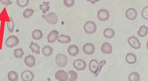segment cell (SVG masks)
I'll return each instance as SVG.
<instances>
[{
	"label": "cell",
	"mask_w": 148,
	"mask_h": 81,
	"mask_svg": "<svg viewBox=\"0 0 148 81\" xmlns=\"http://www.w3.org/2000/svg\"><path fill=\"white\" fill-rule=\"evenodd\" d=\"M84 29L86 32L91 35L95 32L97 30V26L96 24L94 22L88 21L85 23Z\"/></svg>",
	"instance_id": "1"
},
{
	"label": "cell",
	"mask_w": 148,
	"mask_h": 81,
	"mask_svg": "<svg viewBox=\"0 0 148 81\" xmlns=\"http://www.w3.org/2000/svg\"><path fill=\"white\" fill-rule=\"evenodd\" d=\"M55 60L58 67H64L67 65L68 59L65 55L62 54H59L56 55Z\"/></svg>",
	"instance_id": "2"
},
{
	"label": "cell",
	"mask_w": 148,
	"mask_h": 81,
	"mask_svg": "<svg viewBox=\"0 0 148 81\" xmlns=\"http://www.w3.org/2000/svg\"><path fill=\"white\" fill-rule=\"evenodd\" d=\"M42 18L45 20L49 23L52 25H55L57 22L58 19L56 14L53 12L48 14L47 15L42 16Z\"/></svg>",
	"instance_id": "3"
},
{
	"label": "cell",
	"mask_w": 148,
	"mask_h": 81,
	"mask_svg": "<svg viewBox=\"0 0 148 81\" xmlns=\"http://www.w3.org/2000/svg\"><path fill=\"white\" fill-rule=\"evenodd\" d=\"M19 42L18 38L14 35L8 37L5 41V45L9 48H12L17 46Z\"/></svg>",
	"instance_id": "4"
},
{
	"label": "cell",
	"mask_w": 148,
	"mask_h": 81,
	"mask_svg": "<svg viewBox=\"0 0 148 81\" xmlns=\"http://www.w3.org/2000/svg\"><path fill=\"white\" fill-rule=\"evenodd\" d=\"M97 16L100 21L105 22L109 19L110 15L109 12L107 10L102 9L97 12Z\"/></svg>",
	"instance_id": "5"
},
{
	"label": "cell",
	"mask_w": 148,
	"mask_h": 81,
	"mask_svg": "<svg viewBox=\"0 0 148 81\" xmlns=\"http://www.w3.org/2000/svg\"><path fill=\"white\" fill-rule=\"evenodd\" d=\"M127 42L130 46L134 49H138L141 47V44L139 40L135 37H130L127 39Z\"/></svg>",
	"instance_id": "6"
},
{
	"label": "cell",
	"mask_w": 148,
	"mask_h": 81,
	"mask_svg": "<svg viewBox=\"0 0 148 81\" xmlns=\"http://www.w3.org/2000/svg\"><path fill=\"white\" fill-rule=\"evenodd\" d=\"M73 67L78 71H83L86 68V64L83 60L78 59L74 61L73 62Z\"/></svg>",
	"instance_id": "7"
},
{
	"label": "cell",
	"mask_w": 148,
	"mask_h": 81,
	"mask_svg": "<svg viewBox=\"0 0 148 81\" xmlns=\"http://www.w3.org/2000/svg\"><path fill=\"white\" fill-rule=\"evenodd\" d=\"M83 50L85 54L88 55H91L94 53L95 48L94 45L92 44L87 43L83 46Z\"/></svg>",
	"instance_id": "8"
},
{
	"label": "cell",
	"mask_w": 148,
	"mask_h": 81,
	"mask_svg": "<svg viewBox=\"0 0 148 81\" xmlns=\"http://www.w3.org/2000/svg\"><path fill=\"white\" fill-rule=\"evenodd\" d=\"M21 77L23 81H31L34 80V76L31 71L27 70L22 72Z\"/></svg>",
	"instance_id": "9"
},
{
	"label": "cell",
	"mask_w": 148,
	"mask_h": 81,
	"mask_svg": "<svg viewBox=\"0 0 148 81\" xmlns=\"http://www.w3.org/2000/svg\"><path fill=\"white\" fill-rule=\"evenodd\" d=\"M55 77L58 80L65 81L68 80V75L67 72L65 71L60 70L56 72L55 75Z\"/></svg>",
	"instance_id": "10"
},
{
	"label": "cell",
	"mask_w": 148,
	"mask_h": 81,
	"mask_svg": "<svg viewBox=\"0 0 148 81\" xmlns=\"http://www.w3.org/2000/svg\"><path fill=\"white\" fill-rule=\"evenodd\" d=\"M138 15L137 11L134 8H130L126 12L127 18L130 20H134L136 18Z\"/></svg>",
	"instance_id": "11"
},
{
	"label": "cell",
	"mask_w": 148,
	"mask_h": 81,
	"mask_svg": "<svg viewBox=\"0 0 148 81\" xmlns=\"http://www.w3.org/2000/svg\"><path fill=\"white\" fill-rule=\"evenodd\" d=\"M25 65L30 68H32L35 65V59L34 57L31 55L26 56L24 59Z\"/></svg>",
	"instance_id": "12"
},
{
	"label": "cell",
	"mask_w": 148,
	"mask_h": 81,
	"mask_svg": "<svg viewBox=\"0 0 148 81\" xmlns=\"http://www.w3.org/2000/svg\"><path fill=\"white\" fill-rule=\"evenodd\" d=\"M101 49L103 53L108 54L112 53L113 48L112 46L110 43L105 42L102 44Z\"/></svg>",
	"instance_id": "13"
},
{
	"label": "cell",
	"mask_w": 148,
	"mask_h": 81,
	"mask_svg": "<svg viewBox=\"0 0 148 81\" xmlns=\"http://www.w3.org/2000/svg\"><path fill=\"white\" fill-rule=\"evenodd\" d=\"M58 32L54 30L51 31L48 35L47 37L48 42L50 43H53L55 42L59 37Z\"/></svg>",
	"instance_id": "14"
},
{
	"label": "cell",
	"mask_w": 148,
	"mask_h": 81,
	"mask_svg": "<svg viewBox=\"0 0 148 81\" xmlns=\"http://www.w3.org/2000/svg\"><path fill=\"white\" fill-rule=\"evenodd\" d=\"M67 51L70 56H75L79 54V50L77 46L72 45L68 47Z\"/></svg>",
	"instance_id": "15"
},
{
	"label": "cell",
	"mask_w": 148,
	"mask_h": 81,
	"mask_svg": "<svg viewBox=\"0 0 148 81\" xmlns=\"http://www.w3.org/2000/svg\"><path fill=\"white\" fill-rule=\"evenodd\" d=\"M99 67L98 62L96 60H91L89 63V67L90 71L95 74L96 73Z\"/></svg>",
	"instance_id": "16"
},
{
	"label": "cell",
	"mask_w": 148,
	"mask_h": 81,
	"mask_svg": "<svg viewBox=\"0 0 148 81\" xmlns=\"http://www.w3.org/2000/svg\"><path fill=\"white\" fill-rule=\"evenodd\" d=\"M125 59L128 64H134L136 63L137 58L136 55L134 54L129 53L127 54L126 56Z\"/></svg>",
	"instance_id": "17"
},
{
	"label": "cell",
	"mask_w": 148,
	"mask_h": 81,
	"mask_svg": "<svg viewBox=\"0 0 148 81\" xmlns=\"http://www.w3.org/2000/svg\"><path fill=\"white\" fill-rule=\"evenodd\" d=\"M104 36L108 39L113 38L115 35V32L114 30L110 28H106L103 31Z\"/></svg>",
	"instance_id": "18"
},
{
	"label": "cell",
	"mask_w": 148,
	"mask_h": 81,
	"mask_svg": "<svg viewBox=\"0 0 148 81\" xmlns=\"http://www.w3.org/2000/svg\"><path fill=\"white\" fill-rule=\"evenodd\" d=\"M57 40L61 43L67 44L70 43L71 39L69 36L62 34L60 35Z\"/></svg>",
	"instance_id": "19"
},
{
	"label": "cell",
	"mask_w": 148,
	"mask_h": 81,
	"mask_svg": "<svg viewBox=\"0 0 148 81\" xmlns=\"http://www.w3.org/2000/svg\"><path fill=\"white\" fill-rule=\"evenodd\" d=\"M148 27L145 25L141 26L137 32L138 35L141 37H143L147 36L148 34Z\"/></svg>",
	"instance_id": "20"
},
{
	"label": "cell",
	"mask_w": 148,
	"mask_h": 81,
	"mask_svg": "<svg viewBox=\"0 0 148 81\" xmlns=\"http://www.w3.org/2000/svg\"><path fill=\"white\" fill-rule=\"evenodd\" d=\"M42 52L45 56H49L53 54V49L50 46H47L43 48L42 49Z\"/></svg>",
	"instance_id": "21"
},
{
	"label": "cell",
	"mask_w": 148,
	"mask_h": 81,
	"mask_svg": "<svg viewBox=\"0 0 148 81\" xmlns=\"http://www.w3.org/2000/svg\"><path fill=\"white\" fill-rule=\"evenodd\" d=\"M32 37L34 40H39L43 37V35L41 31L39 30L35 29L32 33Z\"/></svg>",
	"instance_id": "22"
},
{
	"label": "cell",
	"mask_w": 148,
	"mask_h": 81,
	"mask_svg": "<svg viewBox=\"0 0 148 81\" xmlns=\"http://www.w3.org/2000/svg\"><path fill=\"white\" fill-rule=\"evenodd\" d=\"M7 76L8 80L10 81H17L18 78L17 73L13 71H9L8 74Z\"/></svg>",
	"instance_id": "23"
},
{
	"label": "cell",
	"mask_w": 148,
	"mask_h": 81,
	"mask_svg": "<svg viewBox=\"0 0 148 81\" xmlns=\"http://www.w3.org/2000/svg\"><path fill=\"white\" fill-rule=\"evenodd\" d=\"M29 47L33 52L36 54H40V47L36 44L32 42H31Z\"/></svg>",
	"instance_id": "24"
},
{
	"label": "cell",
	"mask_w": 148,
	"mask_h": 81,
	"mask_svg": "<svg viewBox=\"0 0 148 81\" xmlns=\"http://www.w3.org/2000/svg\"><path fill=\"white\" fill-rule=\"evenodd\" d=\"M49 2H43V4H41L39 6V8L42 12L44 14H45L47 12H48L50 7L49 6Z\"/></svg>",
	"instance_id": "25"
},
{
	"label": "cell",
	"mask_w": 148,
	"mask_h": 81,
	"mask_svg": "<svg viewBox=\"0 0 148 81\" xmlns=\"http://www.w3.org/2000/svg\"><path fill=\"white\" fill-rule=\"evenodd\" d=\"M68 75V80L69 81H75L77 78V73L75 71L71 70L67 72Z\"/></svg>",
	"instance_id": "26"
},
{
	"label": "cell",
	"mask_w": 148,
	"mask_h": 81,
	"mask_svg": "<svg viewBox=\"0 0 148 81\" xmlns=\"http://www.w3.org/2000/svg\"><path fill=\"white\" fill-rule=\"evenodd\" d=\"M129 80L130 81H139L140 76L139 74L136 72H133L130 73L128 76Z\"/></svg>",
	"instance_id": "27"
},
{
	"label": "cell",
	"mask_w": 148,
	"mask_h": 81,
	"mask_svg": "<svg viewBox=\"0 0 148 81\" xmlns=\"http://www.w3.org/2000/svg\"><path fill=\"white\" fill-rule=\"evenodd\" d=\"M10 21L9 22H6L7 28L10 33H13L14 29V24L12 19V18L9 17Z\"/></svg>",
	"instance_id": "28"
},
{
	"label": "cell",
	"mask_w": 148,
	"mask_h": 81,
	"mask_svg": "<svg viewBox=\"0 0 148 81\" xmlns=\"http://www.w3.org/2000/svg\"><path fill=\"white\" fill-rule=\"evenodd\" d=\"M34 10L29 8H26L23 13V16L25 18H28L32 16Z\"/></svg>",
	"instance_id": "29"
},
{
	"label": "cell",
	"mask_w": 148,
	"mask_h": 81,
	"mask_svg": "<svg viewBox=\"0 0 148 81\" xmlns=\"http://www.w3.org/2000/svg\"><path fill=\"white\" fill-rule=\"evenodd\" d=\"M14 52V55L16 58H21L24 54V52L21 48L15 49Z\"/></svg>",
	"instance_id": "30"
},
{
	"label": "cell",
	"mask_w": 148,
	"mask_h": 81,
	"mask_svg": "<svg viewBox=\"0 0 148 81\" xmlns=\"http://www.w3.org/2000/svg\"><path fill=\"white\" fill-rule=\"evenodd\" d=\"M29 0H16V3L20 7L24 8L28 5Z\"/></svg>",
	"instance_id": "31"
},
{
	"label": "cell",
	"mask_w": 148,
	"mask_h": 81,
	"mask_svg": "<svg viewBox=\"0 0 148 81\" xmlns=\"http://www.w3.org/2000/svg\"><path fill=\"white\" fill-rule=\"evenodd\" d=\"M63 3L64 5L67 7H71L75 3V0H64Z\"/></svg>",
	"instance_id": "32"
},
{
	"label": "cell",
	"mask_w": 148,
	"mask_h": 81,
	"mask_svg": "<svg viewBox=\"0 0 148 81\" xmlns=\"http://www.w3.org/2000/svg\"><path fill=\"white\" fill-rule=\"evenodd\" d=\"M141 16L145 19L148 20V6L145 7L142 10L141 12Z\"/></svg>",
	"instance_id": "33"
},
{
	"label": "cell",
	"mask_w": 148,
	"mask_h": 81,
	"mask_svg": "<svg viewBox=\"0 0 148 81\" xmlns=\"http://www.w3.org/2000/svg\"><path fill=\"white\" fill-rule=\"evenodd\" d=\"M106 61L105 60H103L100 61L99 63V66L98 67V69L96 73L95 74V76H98L103 67L106 64Z\"/></svg>",
	"instance_id": "34"
},
{
	"label": "cell",
	"mask_w": 148,
	"mask_h": 81,
	"mask_svg": "<svg viewBox=\"0 0 148 81\" xmlns=\"http://www.w3.org/2000/svg\"><path fill=\"white\" fill-rule=\"evenodd\" d=\"M0 3H1L2 5H5L6 7L12 4V2L10 1V0H0Z\"/></svg>",
	"instance_id": "35"
},
{
	"label": "cell",
	"mask_w": 148,
	"mask_h": 81,
	"mask_svg": "<svg viewBox=\"0 0 148 81\" xmlns=\"http://www.w3.org/2000/svg\"><path fill=\"white\" fill-rule=\"evenodd\" d=\"M87 1L90 2L92 5L94 4L96 2L99 1V0H87Z\"/></svg>",
	"instance_id": "36"
}]
</instances>
